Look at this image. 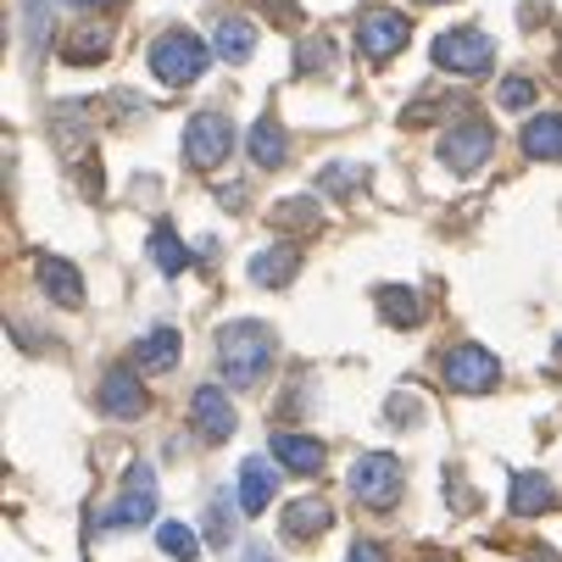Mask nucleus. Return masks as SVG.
I'll use <instances>...</instances> for the list:
<instances>
[{
	"mask_svg": "<svg viewBox=\"0 0 562 562\" xmlns=\"http://www.w3.org/2000/svg\"><path fill=\"white\" fill-rule=\"evenodd\" d=\"M440 373H446V384L462 390V395H485V390L502 379V362H496L485 346H451L446 362H440Z\"/></svg>",
	"mask_w": 562,
	"mask_h": 562,
	"instance_id": "obj_5",
	"label": "nucleus"
},
{
	"mask_svg": "<svg viewBox=\"0 0 562 562\" xmlns=\"http://www.w3.org/2000/svg\"><path fill=\"white\" fill-rule=\"evenodd\" d=\"M206 529H212V540H217V546H228V540H234V513H228V502H223V496L212 502V513H206Z\"/></svg>",
	"mask_w": 562,
	"mask_h": 562,
	"instance_id": "obj_27",
	"label": "nucleus"
},
{
	"mask_svg": "<svg viewBox=\"0 0 562 562\" xmlns=\"http://www.w3.org/2000/svg\"><path fill=\"white\" fill-rule=\"evenodd\" d=\"M156 546H162L168 557H179V562H195L201 557V540H195L190 524H162V529H156Z\"/></svg>",
	"mask_w": 562,
	"mask_h": 562,
	"instance_id": "obj_25",
	"label": "nucleus"
},
{
	"mask_svg": "<svg viewBox=\"0 0 562 562\" xmlns=\"http://www.w3.org/2000/svg\"><path fill=\"white\" fill-rule=\"evenodd\" d=\"M179 329H150L139 346H134V362L145 368V373H168L173 362H179Z\"/></svg>",
	"mask_w": 562,
	"mask_h": 562,
	"instance_id": "obj_15",
	"label": "nucleus"
},
{
	"mask_svg": "<svg viewBox=\"0 0 562 562\" xmlns=\"http://www.w3.org/2000/svg\"><path fill=\"white\" fill-rule=\"evenodd\" d=\"M273 457L290 473H317V468H324V446H317L312 435H273Z\"/></svg>",
	"mask_w": 562,
	"mask_h": 562,
	"instance_id": "obj_17",
	"label": "nucleus"
},
{
	"mask_svg": "<svg viewBox=\"0 0 562 562\" xmlns=\"http://www.w3.org/2000/svg\"><path fill=\"white\" fill-rule=\"evenodd\" d=\"M351 496L362 502V507H373V513H384V507H395V496H401V462L395 457H384V451H368V457H357L351 462Z\"/></svg>",
	"mask_w": 562,
	"mask_h": 562,
	"instance_id": "obj_3",
	"label": "nucleus"
},
{
	"mask_svg": "<svg viewBox=\"0 0 562 562\" xmlns=\"http://www.w3.org/2000/svg\"><path fill=\"white\" fill-rule=\"evenodd\" d=\"M301 67L312 72V67H329V40H312V45H301Z\"/></svg>",
	"mask_w": 562,
	"mask_h": 562,
	"instance_id": "obj_28",
	"label": "nucleus"
},
{
	"mask_svg": "<svg viewBox=\"0 0 562 562\" xmlns=\"http://www.w3.org/2000/svg\"><path fill=\"white\" fill-rule=\"evenodd\" d=\"M85 7H117V0H85Z\"/></svg>",
	"mask_w": 562,
	"mask_h": 562,
	"instance_id": "obj_32",
	"label": "nucleus"
},
{
	"mask_svg": "<svg viewBox=\"0 0 562 562\" xmlns=\"http://www.w3.org/2000/svg\"><path fill=\"white\" fill-rule=\"evenodd\" d=\"M279 496V468L268 457H246L239 462V513H268V502Z\"/></svg>",
	"mask_w": 562,
	"mask_h": 562,
	"instance_id": "obj_11",
	"label": "nucleus"
},
{
	"mask_svg": "<svg viewBox=\"0 0 562 562\" xmlns=\"http://www.w3.org/2000/svg\"><path fill=\"white\" fill-rule=\"evenodd\" d=\"M190 418H195V435L201 440H228L234 435V401L217 390V384H201L195 390V401H190Z\"/></svg>",
	"mask_w": 562,
	"mask_h": 562,
	"instance_id": "obj_10",
	"label": "nucleus"
},
{
	"mask_svg": "<svg viewBox=\"0 0 562 562\" xmlns=\"http://www.w3.org/2000/svg\"><path fill=\"white\" fill-rule=\"evenodd\" d=\"M557 507V491L546 473H513V513L518 518H535V513H551Z\"/></svg>",
	"mask_w": 562,
	"mask_h": 562,
	"instance_id": "obj_14",
	"label": "nucleus"
},
{
	"mask_svg": "<svg viewBox=\"0 0 562 562\" xmlns=\"http://www.w3.org/2000/svg\"><path fill=\"white\" fill-rule=\"evenodd\" d=\"M491 150H496L491 123H462V128H451V134L440 139V162H446L451 173H473Z\"/></svg>",
	"mask_w": 562,
	"mask_h": 562,
	"instance_id": "obj_8",
	"label": "nucleus"
},
{
	"mask_svg": "<svg viewBox=\"0 0 562 562\" xmlns=\"http://www.w3.org/2000/svg\"><path fill=\"white\" fill-rule=\"evenodd\" d=\"M150 67H156V78H162V85L184 90V85H195V78L206 72V45H201L190 29H168L162 40L150 45Z\"/></svg>",
	"mask_w": 562,
	"mask_h": 562,
	"instance_id": "obj_2",
	"label": "nucleus"
},
{
	"mask_svg": "<svg viewBox=\"0 0 562 562\" xmlns=\"http://www.w3.org/2000/svg\"><path fill=\"white\" fill-rule=\"evenodd\" d=\"M257 50V29L246 18H217V56L223 61H246Z\"/></svg>",
	"mask_w": 562,
	"mask_h": 562,
	"instance_id": "obj_22",
	"label": "nucleus"
},
{
	"mask_svg": "<svg viewBox=\"0 0 562 562\" xmlns=\"http://www.w3.org/2000/svg\"><path fill=\"white\" fill-rule=\"evenodd\" d=\"M407 18L401 12H368L362 23H357V50L368 56V61H384V56H395L401 45H407Z\"/></svg>",
	"mask_w": 562,
	"mask_h": 562,
	"instance_id": "obj_9",
	"label": "nucleus"
},
{
	"mask_svg": "<svg viewBox=\"0 0 562 562\" xmlns=\"http://www.w3.org/2000/svg\"><path fill=\"white\" fill-rule=\"evenodd\" d=\"M101 407H106L112 418H139V413H145V390H139V379H134L128 368H112V373L101 379Z\"/></svg>",
	"mask_w": 562,
	"mask_h": 562,
	"instance_id": "obj_12",
	"label": "nucleus"
},
{
	"mask_svg": "<svg viewBox=\"0 0 562 562\" xmlns=\"http://www.w3.org/2000/svg\"><path fill=\"white\" fill-rule=\"evenodd\" d=\"M295 268H301V251L295 246H273V251H262V257H251V279L268 290H279V284H290L295 279Z\"/></svg>",
	"mask_w": 562,
	"mask_h": 562,
	"instance_id": "obj_19",
	"label": "nucleus"
},
{
	"mask_svg": "<svg viewBox=\"0 0 562 562\" xmlns=\"http://www.w3.org/2000/svg\"><path fill=\"white\" fill-rule=\"evenodd\" d=\"M335 524L329 502H317V496H301L284 507V540H312V535H324Z\"/></svg>",
	"mask_w": 562,
	"mask_h": 562,
	"instance_id": "obj_13",
	"label": "nucleus"
},
{
	"mask_svg": "<svg viewBox=\"0 0 562 562\" xmlns=\"http://www.w3.org/2000/svg\"><path fill=\"white\" fill-rule=\"evenodd\" d=\"M379 312H384V324H395V329H413L418 317H424V301H418L407 284H384V290H379Z\"/></svg>",
	"mask_w": 562,
	"mask_h": 562,
	"instance_id": "obj_20",
	"label": "nucleus"
},
{
	"mask_svg": "<svg viewBox=\"0 0 562 562\" xmlns=\"http://www.w3.org/2000/svg\"><path fill=\"white\" fill-rule=\"evenodd\" d=\"M246 562H273V557H268V546H251V551H246Z\"/></svg>",
	"mask_w": 562,
	"mask_h": 562,
	"instance_id": "obj_31",
	"label": "nucleus"
},
{
	"mask_svg": "<svg viewBox=\"0 0 562 562\" xmlns=\"http://www.w3.org/2000/svg\"><path fill=\"white\" fill-rule=\"evenodd\" d=\"M273 362V335L262 324H251V317H239V324H228L217 335V368L234 390H251Z\"/></svg>",
	"mask_w": 562,
	"mask_h": 562,
	"instance_id": "obj_1",
	"label": "nucleus"
},
{
	"mask_svg": "<svg viewBox=\"0 0 562 562\" xmlns=\"http://www.w3.org/2000/svg\"><path fill=\"white\" fill-rule=\"evenodd\" d=\"M40 284H45V295L61 301V306H85V279H78V268H67V262H56V257L40 262Z\"/></svg>",
	"mask_w": 562,
	"mask_h": 562,
	"instance_id": "obj_16",
	"label": "nucleus"
},
{
	"mask_svg": "<svg viewBox=\"0 0 562 562\" xmlns=\"http://www.w3.org/2000/svg\"><path fill=\"white\" fill-rule=\"evenodd\" d=\"M150 518H156V473H150L145 462H134L117 507L101 513V529H139V524H150Z\"/></svg>",
	"mask_w": 562,
	"mask_h": 562,
	"instance_id": "obj_4",
	"label": "nucleus"
},
{
	"mask_svg": "<svg viewBox=\"0 0 562 562\" xmlns=\"http://www.w3.org/2000/svg\"><path fill=\"white\" fill-rule=\"evenodd\" d=\"M524 150L540 156V162H562V117H557V112L535 117V123L524 128Z\"/></svg>",
	"mask_w": 562,
	"mask_h": 562,
	"instance_id": "obj_21",
	"label": "nucleus"
},
{
	"mask_svg": "<svg viewBox=\"0 0 562 562\" xmlns=\"http://www.w3.org/2000/svg\"><path fill=\"white\" fill-rule=\"evenodd\" d=\"M435 61L446 72H485L496 61V40L485 29H451L435 40Z\"/></svg>",
	"mask_w": 562,
	"mask_h": 562,
	"instance_id": "obj_6",
	"label": "nucleus"
},
{
	"mask_svg": "<svg viewBox=\"0 0 562 562\" xmlns=\"http://www.w3.org/2000/svg\"><path fill=\"white\" fill-rule=\"evenodd\" d=\"M262 7H273V12H279V23H290V18H295V0H262Z\"/></svg>",
	"mask_w": 562,
	"mask_h": 562,
	"instance_id": "obj_30",
	"label": "nucleus"
},
{
	"mask_svg": "<svg viewBox=\"0 0 562 562\" xmlns=\"http://www.w3.org/2000/svg\"><path fill=\"white\" fill-rule=\"evenodd\" d=\"M496 101H502L507 112H529V106H535V85H529V78H507Z\"/></svg>",
	"mask_w": 562,
	"mask_h": 562,
	"instance_id": "obj_26",
	"label": "nucleus"
},
{
	"mask_svg": "<svg viewBox=\"0 0 562 562\" xmlns=\"http://www.w3.org/2000/svg\"><path fill=\"white\" fill-rule=\"evenodd\" d=\"M106 45H112V29L106 23H78L72 29V40H67V61H101L106 56Z\"/></svg>",
	"mask_w": 562,
	"mask_h": 562,
	"instance_id": "obj_24",
	"label": "nucleus"
},
{
	"mask_svg": "<svg viewBox=\"0 0 562 562\" xmlns=\"http://www.w3.org/2000/svg\"><path fill=\"white\" fill-rule=\"evenodd\" d=\"M150 257H156V268H162L168 279H179V273L190 268V246H184V239H179V234H173L168 223L150 234Z\"/></svg>",
	"mask_w": 562,
	"mask_h": 562,
	"instance_id": "obj_23",
	"label": "nucleus"
},
{
	"mask_svg": "<svg viewBox=\"0 0 562 562\" xmlns=\"http://www.w3.org/2000/svg\"><path fill=\"white\" fill-rule=\"evenodd\" d=\"M424 7H440V0H424Z\"/></svg>",
	"mask_w": 562,
	"mask_h": 562,
	"instance_id": "obj_33",
	"label": "nucleus"
},
{
	"mask_svg": "<svg viewBox=\"0 0 562 562\" xmlns=\"http://www.w3.org/2000/svg\"><path fill=\"white\" fill-rule=\"evenodd\" d=\"M234 150V123L228 112H195L190 128H184V156L195 168H217L223 156Z\"/></svg>",
	"mask_w": 562,
	"mask_h": 562,
	"instance_id": "obj_7",
	"label": "nucleus"
},
{
	"mask_svg": "<svg viewBox=\"0 0 562 562\" xmlns=\"http://www.w3.org/2000/svg\"><path fill=\"white\" fill-rule=\"evenodd\" d=\"M346 562H384V546H373V540H357V546L346 551Z\"/></svg>",
	"mask_w": 562,
	"mask_h": 562,
	"instance_id": "obj_29",
	"label": "nucleus"
},
{
	"mask_svg": "<svg viewBox=\"0 0 562 562\" xmlns=\"http://www.w3.org/2000/svg\"><path fill=\"white\" fill-rule=\"evenodd\" d=\"M251 162L257 168H284L290 162V139L273 117H257V128H251Z\"/></svg>",
	"mask_w": 562,
	"mask_h": 562,
	"instance_id": "obj_18",
	"label": "nucleus"
}]
</instances>
